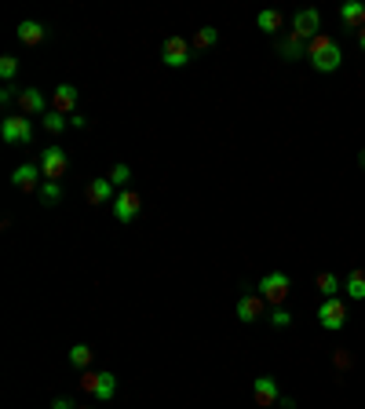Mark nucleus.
<instances>
[{
  "instance_id": "f257e3e1",
  "label": "nucleus",
  "mask_w": 365,
  "mask_h": 409,
  "mask_svg": "<svg viewBox=\"0 0 365 409\" xmlns=\"http://www.w3.org/2000/svg\"><path fill=\"white\" fill-rule=\"evenodd\" d=\"M307 62L318 74H332V70H340V62H344V48L329 34H318L314 41H307Z\"/></svg>"
},
{
  "instance_id": "f03ea898",
  "label": "nucleus",
  "mask_w": 365,
  "mask_h": 409,
  "mask_svg": "<svg viewBox=\"0 0 365 409\" xmlns=\"http://www.w3.org/2000/svg\"><path fill=\"white\" fill-rule=\"evenodd\" d=\"M81 391H88L96 402H110L117 395V376L106 369V373H96V369H84L81 373Z\"/></svg>"
},
{
  "instance_id": "7ed1b4c3",
  "label": "nucleus",
  "mask_w": 365,
  "mask_h": 409,
  "mask_svg": "<svg viewBox=\"0 0 365 409\" xmlns=\"http://www.w3.org/2000/svg\"><path fill=\"white\" fill-rule=\"evenodd\" d=\"M289 289H292V281H289L282 271H270V274L259 278V296H263L267 303H274V307H282V303H285Z\"/></svg>"
},
{
  "instance_id": "20e7f679",
  "label": "nucleus",
  "mask_w": 365,
  "mask_h": 409,
  "mask_svg": "<svg viewBox=\"0 0 365 409\" xmlns=\"http://www.w3.org/2000/svg\"><path fill=\"white\" fill-rule=\"evenodd\" d=\"M318 322H322V329H329V333H340V329L347 325V303H344L340 296L322 300V307H318Z\"/></svg>"
},
{
  "instance_id": "39448f33",
  "label": "nucleus",
  "mask_w": 365,
  "mask_h": 409,
  "mask_svg": "<svg viewBox=\"0 0 365 409\" xmlns=\"http://www.w3.org/2000/svg\"><path fill=\"white\" fill-rule=\"evenodd\" d=\"M190 55H194V44H190L187 37H168V41L161 44V62H165V66H172V70L187 66Z\"/></svg>"
},
{
  "instance_id": "423d86ee",
  "label": "nucleus",
  "mask_w": 365,
  "mask_h": 409,
  "mask_svg": "<svg viewBox=\"0 0 365 409\" xmlns=\"http://www.w3.org/2000/svg\"><path fill=\"white\" fill-rule=\"evenodd\" d=\"M41 172H44V179H51V183H58L66 176V168H70V157H66V150L63 146H48L44 153H41Z\"/></svg>"
},
{
  "instance_id": "0eeeda50",
  "label": "nucleus",
  "mask_w": 365,
  "mask_h": 409,
  "mask_svg": "<svg viewBox=\"0 0 365 409\" xmlns=\"http://www.w3.org/2000/svg\"><path fill=\"white\" fill-rule=\"evenodd\" d=\"M0 136H4V143H29V139H34V124H29L26 113L4 117V124H0Z\"/></svg>"
},
{
  "instance_id": "6e6552de",
  "label": "nucleus",
  "mask_w": 365,
  "mask_h": 409,
  "mask_svg": "<svg viewBox=\"0 0 365 409\" xmlns=\"http://www.w3.org/2000/svg\"><path fill=\"white\" fill-rule=\"evenodd\" d=\"M292 34H296L299 41H314V37L322 34V15H318L314 8L296 11V19H292Z\"/></svg>"
},
{
  "instance_id": "1a4fd4ad",
  "label": "nucleus",
  "mask_w": 365,
  "mask_h": 409,
  "mask_svg": "<svg viewBox=\"0 0 365 409\" xmlns=\"http://www.w3.org/2000/svg\"><path fill=\"white\" fill-rule=\"evenodd\" d=\"M110 208H113V216L120 219V223H132V219L139 216V208H143V198H139L135 191H120V194L110 201Z\"/></svg>"
},
{
  "instance_id": "9d476101",
  "label": "nucleus",
  "mask_w": 365,
  "mask_h": 409,
  "mask_svg": "<svg viewBox=\"0 0 365 409\" xmlns=\"http://www.w3.org/2000/svg\"><path fill=\"white\" fill-rule=\"evenodd\" d=\"M51 106H48V99H44V91L41 88H22L19 91V113H26V117H44Z\"/></svg>"
},
{
  "instance_id": "9b49d317",
  "label": "nucleus",
  "mask_w": 365,
  "mask_h": 409,
  "mask_svg": "<svg viewBox=\"0 0 365 409\" xmlns=\"http://www.w3.org/2000/svg\"><path fill=\"white\" fill-rule=\"evenodd\" d=\"M252 398L259 409H270V405H278L282 391H278V380L274 376H256V384H252Z\"/></svg>"
},
{
  "instance_id": "f8f14e48",
  "label": "nucleus",
  "mask_w": 365,
  "mask_h": 409,
  "mask_svg": "<svg viewBox=\"0 0 365 409\" xmlns=\"http://www.w3.org/2000/svg\"><path fill=\"white\" fill-rule=\"evenodd\" d=\"M51 110L73 117V113H77V88H73V84H58V88L51 91Z\"/></svg>"
},
{
  "instance_id": "ddd939ff",
  "label": "nucleus",
  "mask_w": 365,
  "mask_h": 409,
  "mask_svg": "<svg viewBox=\"0 0 365 409\" xmlns=\"http://www.w3.org/2000/svg\"><path fill=\"white\" fill-rule=\"evenodd\" d=\"M84 198H88V205H106V201H113L117 194H113V183H110L106 176H96V179L88 183Z\"/></svg>"
},
{
  "instance_id": "4468645a",
  "label": "nucleus",
  "mask_w": 365,
  "mask_h": 409,
  "mask_svg": "<svg viewBox=\"0 0 365 409\" xmlns=\"http://www.w3.org/2000/svg\"><path fill=\"white\" fill-rule=\"evenodd\" d=\"M15 37H19L22 44H29V48H37V44H44L48 29H44L37 19H22V22H19V29H15Z\"/></svg>"
},
{
  "instance_id": "2eb2a0df",
  "label": "nucleus",
  "mask_w": 365,
  "mask_h": 409,
  "mask_svg": "<svg viewBox=\"0 0 365 409\" xmlns=\"http://www.w3.org/2000/svg\"><path fill=\"white\" fill-rule=\"evenodd\" d=\"M41 165H19L15 172H11V186H19V191H37L41 186Z\"/></svg>"
},
{
  "instance_id": "dca6fc26",
  "label": "nucleus",
  "mask_w": 365,
  "mask_h": 409,
  "mask_svg": "<svg viewBox=\"0 0 365 409\" xmlns=\"http://www.w3.org/2000/svg\"><path fill=\"white\" fill-rule=\"evenodd\" d=\"M263 310H267V300H263L259 293H249V296L237 300V318H241V322H256Z\"/></svg>"
},
{
  "instance_id": "f3484780",
  "label": "nucleus",
  "mask_w": 365,
  "mask_h": 409,
  "mask_svg": "<svg viewBox=\"0 0 365 409\" xmlns=\"http://www.w3.org/2000/svg\"><path fill=\"white\" fill-rule=\"evenodd\" d=\"M278 55H282L285 62L307 59V41H299L296 34H289V37H282V41H278Z\"/></svg>"
},
{
  "instance_id": "a211bd4d",
  "label": "nucleus",
  "mask_w": 365,
  "mask_h": 409,
  "mask_svg": "<svg viewBox=\"0 0 365 409\" xmlns=\"http://www.w3.org/2000/svg\"><path fill=\"white\" fill-rule=\"evenodd\" d=\"M340 19H344V26L361 29V26H365V4H361V0H351V4L340 8Z\"/></svg>"
},
{
  "instance_id": "6ab92c4d",
  "label": "nucleus",
  "mask_w": 365,
  "mask_h": 409,
  "mask_svg": "<svg viewBox=\"0 0 365 409\" xmlns=\"http://www.w3.org/2000/svg\"><path fill=\"white\" fill-rule=\"evenodd\" d=\"M344 293H347L351 300H365V267H354V271L347 274Z\"/></svg>"
},
{
  "instance_id": "aec40b11",
  "label": "nucleus",
  "mask_w": 365,
  "mask_h": 409,
  "mask_svg": "<svg viewBox=\"0 0 365 409\" xmlns=\"http://www.w3.org/2000/svg\"><path fill=\"white\" fill-rule=\"evenodd\" d=\"M314 286H318V293H322L325 300H332V296H336V293L344 289V281H340L336 274H332V271H322V274L314 278Z\"/></svg>"
},
{
  "instance_id": "412c9836",
  "label": "nucleus",
  "mask_w": 365,
  "mask_h": 409,
  "mask_svg": "<svg viewBox=\"0 0 365 409\" xmlns=\"http://www.w3.org/2000/svg\"><path fill=\"white\" fill-rule=\"evenodd\" d=\"M216 41H220V29H216V26H201L197 34L190 37L194 51H205V48H212V44H216Z\"/></svg>"
},
{
  "instance_id": "4be33fe9",
  "label": "nucleus",
  "mask_w": 365,
  "mask_h": 409,
  "mask_svg": "<svg viewBox=\"0 0 365 409\" xmlns=\"http://www.w3.org/2000/svg\"><path fill=\"white\" fill-rule=\"evenodd\" d=\"M37 198H41V205H58V201H63V186H58V183H51V179H44L41 186H37Z\"/></svg>"
},
{
  "instance_id": "5701e85b",
  "label": "nucleus",
  "mask_w": 365,
  "mask_h": 409,
  "mask_svg": "<svg viewBox=\"0 0 365 409\" xmlns=\"http://www.w3.org/2000/svg\"><path fill=\"white\" fill-rule=\"evenodd\" d=\"M282 11H274V8H267V11H259L256 15V26L263 29V34H278V29H282Z\"/></svg>"
},
{
  "instance_id": "b1692460",
  "label": "nucleus",
  "mask_w": 365,
  "mask_h": 409,
  "mask_svg": "<svg viewBox=\"0 0 365 409\" xmlns=\"http://www.w3.org/2000/svg\"><path fill=\"white\" fill-rule=\"evenodd\" d=\"M41 124H44V132L58 136V132H66V124H70V117H66V113H58V110H48V113L41 117Z\"/></svg>"
},
{
  "instance_id": "393cba45",
  "label": "nucleus",
  "mask_w": 365,
  "mask_h": 409,
  "mask_svg": "<svg viewBox=\"0 0 365 409\" xmlns=\"http://www.w3.org/2000/svg\"><path fill=\"white\" fill-rule=\"evenodd\" d=\"M70 365L81 369V373L91 365V348H88V343H73V348H70Z\"/></svg>"
},
{
  "instance_id": "a878e982",
  "label": "nucleus",
  "mask_w": 365,
  "mask_h": 409,
  "mask_svg": "<svg viewBox=\"0 0 365 409\" xmlns=\"http://www.w3.org/2000/svg\"><path fill=\"white\" fill-rule=\"evenodd\" d=\"M15 74H19V59L15 55H0V77H4L8 84L15 81Z\"/></svg>"
},
{
  "instance_id": "bb28decb",
  "label": "nucleus",
  "mask_w": 365,
  "mask_h": 409,
  "mask_svg": "<svg viewBox=\"0 0 365 409\" xmlns=\"http://www.w3.org/2000/svg\"><path fill=\"white\" fill-rule=\"evenodd\" d=\"M270 325H274V329H289V325H292V314H289L285 307H274V310H270Z\"/></svg>"
},
{
  "instance_id": "cd10ccee",
  "label": "nucleus",
  "mask_w": 365,
  "mask_h": 409,
  "mask_svg": "<svg viewBox=\"0 0 365 409\" xmlns=\"http://www.w3.org/2000/svg\"><path fill=\"white\" fill-rule=\"evenodd\" d=\"M106 179H110V183H113V186H125V183H128V179H132V168H128V165H113V168H110V176H106Z\"/></svg>"
},
{
  "instance_id": "c85d7f7f",
  "label": "nucleus",
  "mask_w": 365,
  "mask_h": 409,
  "mask_svg": "<svg viewBox=\"0 0 365 409\" xmlns=\"http://www.w3.org/2000/svg\"><path fill=\"white\" fill-rule=\"evenodd\" d=\"M70 128H88V117H84L81 110H77V113L70 117Z\"/></svg>"
},
{
  "instance_id": "c756f323",
  "label": "nucleus",
  "mask_w": 365,
  "mask_h": 409,
  "mask_svg": "<svg viewBox=\"0 0 365 409\" xmlns=\"http://www.w3.org/2000/svg\"><path fill=\"white\" fill-rule=\"evenodd\" d=\"M51 409H77V405H73L70 398H55V402H51Z\"/></svg>"
},
{
  "instance_id": "7c9ffc66",
  "label": "nucleus",
  "mask_w": 365,
  "mask_h": 409,
  "mask_svg": "<svg viewBox=\"0 0 365 409\" xmlns=\"http://www.w3.org/2000/svg\"><path fill=\"white\" fill-rule=\"evenodd\" d=\"M332 362H336V365H351V355H344V348H340L336 355H332Z\"/></svg>"
},
{
  "instance_id": "2f4dec72",
  "label": "nucleus",
  "mask_w": 365,
  "mask_h": 409,
  "mask_svg": "<svg viewBox=\"0 0 365 409\" xmlns=\"http://www.w3.org/2000/svg\"><path fill=\"white\" fill-rule=\"evenodd\" d=\"M358 48H361V51H365V26H361V29H358Z\"/></svg>"
},
{
  "instance_id": "473e14b6",
  "label": "nucleus",
  "mask_w": 365,
  "mask_h": 409,
  "mask_svg": "<svg viewBox=\"0 0 365 409\" xmlns=\"http://www.w3.org/2000/svg\"><path fill=\"white\" fill-rule=\"evenodd\" d=\"M358 165H361V168H365V150H361V157H358Z\"/></svg>"
},
{
  "instance_id": "72a5a7b5",
  "label": "nucleus",
  "mask_w": 365,
  "mask_h": 409,
  "mask_svg": "<svg viewBox=\"0 0 365 409\" xmlns=\"http://www.w3.org/2000/svg\"><path fill=\"white\" fill-rule=\"evenodd\" d=\"M77 409H91V405H77Z\"/></svg>"
}]
</instances>
